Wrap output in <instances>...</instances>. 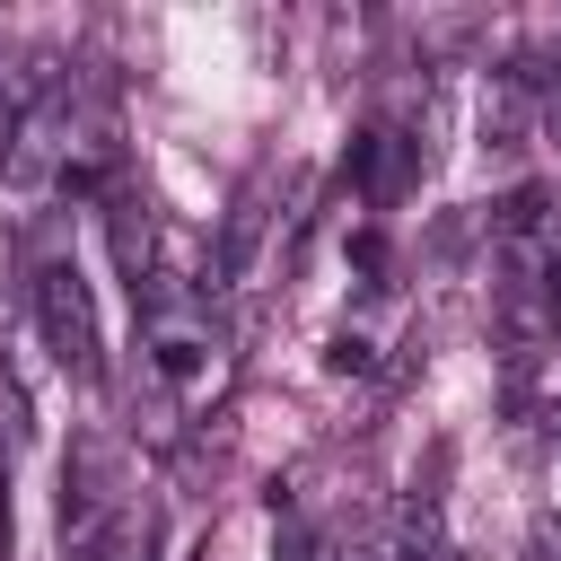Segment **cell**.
Listing matches in <instances>:
<instances>
[{"mask_svg":"<svg viewBox=\"0 0 561 561\" xmlns=\"http://www.w3.org/2000/svg\"><path fill=\"white\" fill-rule=\"evenodd\" d=\"M35 316H44V342H53V359H61L70 377H96V368H105V359H96V316H88V289H79L70 263H44V272H35Z\"/></svg>","mask_w":561,"mask_h":561,"instance_id":"1","label":"cell"},{"mask_svg":"<svg viewBox=\"0 0 561 561\" xmlns=\"http://www.w3.org/2000/svg\"><path fill=\"white\" fill-rule=\"evenodd\" d=\"M412 167H421V140H403V131H359L351 140V175H359L368 202H394L412 184Z\"/></svg>","mask_w":561,"mask_h":561,"instance_id":"2","label":"cell"},{"mask_svg":"<svg viewBox=\"0 0 561 561\" xmlns=\"http://www.w3.org/2000/svg\"><path fill=\"white\" fill-rule=\"evenodd\" d=\"M105 219H114V254H123V272L140 280V272H149V193H140V184H114V193H105Z\"/></svg>","mask_w":561,"mask_h":561,"instance_id":"3","label":"cell"},{"mask_svg":"<svg viewBox=\"0 0 561 561\" xmlns=\"http://www.w3.org/2000/svg\"><path fill=\"white\" fill-rule=\"evenodd\" d=\"M202 359H210V342L184 324V316H158V342H149V368L167 377V386H193L202 377Z\"/></svg>","mask_w":561,"mask_h":561,"instance_id":"4","label":"cell"},{"mask_svg":"<svg viewBox=\"0 0 561 561\" xmlns=\"http://www.w3.org/2000/svg\"><path fill=\"white\" fill-rule=\"evenodd\" d=\"M526 123H535V96L500 79V88L482 96V149H517V140H526Z\"/></svg>","mask_w":561,"mask_h":561,"instance_id":"5","label":"cell"},{"mask_svg":"<svg viewBox=\"0 0 561 561\" xmlns=\"http://www.w3.org/2000/svg\"><path fill=\"white\" fill-rule=\"evenodd\" d=\"M543 210H552V202H543V184H517V193H500V202H491V237H535V228H543Z\"/></svg>","mask_w":561,"mask_h":561,"instance_id":"6","label":"cell"},{"mask_svg":"<svg viewBox=\"0 0 561 561\" xmlns=\"http://www.w3.org/2000/svg\"><path fill=\"white\" fill-rule=\"evenodd\" d=\"M272 561H324V535L289 517V526H280V543H272Z\"/></svg>","mask_w":561,"mask_h":561,"instance_id":"7","label":"cell"},{"mask_svg":"<svg viewBox=\"0 0 561 561\" xmlns=\"http://www.w3.org/2000/svg\"><path fill=\"white\" fill-rule=\"evenodd\" d=\"M18 123H26V105H18L9 79H0V184H9V158H18Z\"/></svg>","mask_w":561,"mask_h":561,"instance_id":"8","label":"cell"},{"mask_svg":"<svg viewBox=\"0 0 561 561\" xmlns=\"http://www.w3.org/2000/svg\"><path fill=\"white\" fill-rule=\"evenodd\" d=\"M526 561H561V526H552V517H535V535H526Z\"/></svg>","mask_w":561,"mask_h":561,"instance_id":"9","label":"cell"}]
</instances>
